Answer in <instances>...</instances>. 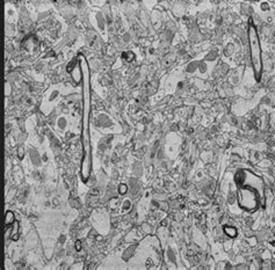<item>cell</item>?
Instances as JSON below:
<instances>
[{
	"mask_svg": "<svg viewBox=\"0 0 275 270\" xmlns=\"http://www.w3.org/2000/svg\"><path fill=\"white\" fill-rule=\"evenodd\" d=\"M79 67L83 76V138H84V158L81 161V179L86 182L91 175V148H89V111H91V82L89 67L83 55L79 56Z\"/></svg>",
	"mask_w": 275,
	"mask_h": 270,
	"instance_id": "obj_1",
	"label": "cell"
},
{
	"mask_svg": "<svg viewBox=\"0 0 275 270\" xmlns=\"http://www.w3.org/2000/svg\"><path fill=\"white\" fill-rule=\"evenodd\" d=\"M248 40H250V48H251V58H252V64L254 73H256V79L259 80L260 73H261V48H260L259 37L256 33V27L253 26L252 22L248 28Z\"/></svg>",
	"mask_w": 275,
	"mask_h": 270,
	"instance_id": "obj_2",
	"label": "cell"
},
{
	"mask_svg": "<svg viewBox=\"0 0 275 270\" xmlns=\"http://www.w3.org/2000/svg\"><path fill=\"white\" fill-rule=\"evenodd\" d=\"M238 204L246 211H254L258 208V191L248 186H239Z\"/></svg>",
	"mask_w": 275,
	"mask_h": 270,
	"instance_id": "obj_3",
	"label": "cell"
},
{
	"mask_svg": "<svg viewBox=\"0 0 275 270\" xmlns=\"http://www.w3.org/2000/svg\"><path fill=\"white\" fill-rule=\"evenodd\" d=\"M236 182L238 183V186H248L256 189L258 191V194H262V189H264V186H262V181L260 177L256 176L254 174H252L251 172L247 171H240L238 172L237 175H236Z\"/></svg>",
	"mask_w": 275,
	"mask_h": 270,
	"instance_id": "obj_4",
	"label": "cell"
},
{
	"mask_svg": "<svg viewBox=\"0 0 275 270\" xmlns=\"http://www.w3.org/2000/svg\"><path fill=\"white\" fill-rule=\"evenodd\" d=\"M19 228H20V225L18 221H14V226H13V231H12L11 233V236H9V238H11L12 240H18L19 239Z\"/></svg>",
	"mask_w": 275,
	"mask_h": 270,
	"instance_id": "obj_5",
	"label": "cell"
},
{
	"mask_svg": "<svg viewBox=\"0 0 275 270\" xmlns=\"http://www.w3.org/2000/svg\"><path fill=\"white\" fill-rule=\"evenodd\" d=\"M14 221H15V217H14V213L12 212V211H7L6 212V216H5V224L6 226L11 224H14Z\"/></svg>",
	"mask_w": 275,
	"mask_h": 270,
	"instance_id": "obj_6",
	"label": "cell"
},
{
	"mask_svg": "<svg viewBox=\"0 0 275 270\" xmlns=\"http://www.w3.org/2000/svg\"><path fill=\"white\" fill-rule=\"evenodd\" d=\"M224 232L229 236H231V238H235V236H237V230L235 227H232V226H225V227H224Z\"/></svg>",
	"mask_w": 275,
	"mask_h": 270,
	"instance_id": "obj_7",
	"label": "cell"
},
{
	"mask_svg": "<svg viewBox=\"0 0 275 270\" xmlns=\"http://www.w3.org/2000/svg\"><path fill=\"white\" fill-rule=\"evenodd\" d=\"M127 189H128V188H127V186H124V184H121V187H120V193H121V194H124V193L127 191Z\"/></svg>",
	"mask_w": 275,
	"mask_h": 270,
	"instance_id": "obj_8",
	"label": "cell"
},
{
	"mask_svg": "<svg viewBox=\"0 0 275 270\" xmlns=\"http://www.w3.org/2000/svg\"><path fill=\"white\" fill-rule=\"evenodd\" d=\"M80 247H81L80 241H78V242H77V249H78V251H80Z\"/></svg>",
	"mask_w": 275,
	"mask_h": 270,
	"instance_id": "obj_9",
	"label": "cell"
}]
</instances>
